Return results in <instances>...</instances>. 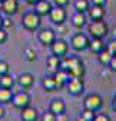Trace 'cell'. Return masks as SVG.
I'll return each instance as SVG.
<instances>
[{
	"label": "cell",
	"mask_w": 116,
	"mask_h": 121,
	"mask_svg": "<svg viewBox=\"0 0 116 121\" xmlns=\"http://www.w3.org/2000/svg\"><path fill=\"white\" fill-rule=\"evenodd\" d=\"M95 114H96L95 111H92V110H87V108H85V110L82 111V114H80V115H82V117H83V118H85L86 121H92V120L95 118Z\"/></svg>",
	"instance_id": "f1b7e54d"
},
{
	"label": "cell",
	"mask_w": 116,
	"mask_h": 121,
	"mask_svg": "<svg viewBox=\"0 0 116 121\" xmlns=\"http://www.w3.org/2000/svg\"><path fill=\"white\" fill-rule=\"evenodd\" d=\"M73 6H75V10L76 12L86 13L89 10V7H90V0H75Z\"/></svg>",
	"instance_id": "d4e9b609"
},
{
	"label": "cell",
	"mask_w": 116,
	"mask_h": 121,
	"mask_svg": "<svg viewBox=\"0 0 116 121\" xmlns=\"http://www.w3.org/2000/svg\"><path fill=\"white\" fill-rule=\"evenodd\" d=\"M14 83H16V80H14V77H13L10 73L0 76V87H5V88H12V87L14 86Z\"/></svg>",
	"instance_id": "cb8c5ba5"
},
{
	"label": "cell",
	"mask_w": 116,
	"mask_h": 121,
	"mask_svg": "<svg viewBox=\"0 0 116 121\" xmlns=\"http://www.w3.org/2000/svg\"><path fill=\"white\" fill-rule=\"evenodd\" d=\"M49 47H50L52 54L60 57V58H63V57L68 54V51H69V44H68V41H65V40H62V39H56Z\"/></svg>",
	"instance_id": "9c48e42d"
},
{
	"label": "cell",
	"mask_w": 116,
	"mask_h": 121,
	"mask_svg": "<svg viewBox=\"0 0 116 121\" xmlns=\"http://www.w3.org/2000/svg\"><path fill=\"white\" fill-rule=\"evenodd\" d=\"M89 40H90L89 34L77 31L70 37V47L75 51H85L89 48Z\"/></svg>",
	"instance_id": "277c9868"
},
{
	"label": "cell",
	"mask_w": 116,
	"mask_h": 121,
	"mask_svg": "<svg viewBox=\"0 0 116 121\" xmlns=\"http://www.w3.org/2000/svg\"><path fill=\"white\" fill-rule=\"evenodd\" d=\"M24 58L27 60V61H34V60L37 58V53H36V50L34 48H26L24 50Z\"/></svg>",
	"instance_id": "484cf974"
},
{
	"label": "cell",
	"mask_w": 116,
	"mask_h": 121,
	"mask_svg": "<svg viewBox=\"0 0 116 121\" xmlns=\"http://www.w3.org/2000/svg\"><path fill=\"white\" fill-rule=\"evenodd\" d=\"M53 77H54V80H56L57 88H60V87H65V86H66V83H68V80L70 78L69 73H68L66 70H63V69H59V70H56V71L53 73Z\"/></svg>",
	"instance_id": "9a60e30c"
},
{
	"label": "cell",
	"mask_w": 116,
	"mask_h": 121,
	"mask_svg": "<svg viewBox=\"0 0 116 121\" xmlns=\"http://www.w3.org/2000/svg\"><path fill=\"white\" fill-rule=\"evenodd\" d=\"M7 73H10V64L5 60H0V76L7 74Z\"/></svg>",
	"instance_id": "83f0119b"
},
{
	"label": "cell",
	"mask_w": 116,
	"mask_h": 121,
	"mask_svg": "<svg viewBox=\"0 0 116 121\" xmlns=\"http://www.w3.org/2000/svg\"><path fill=\"white\" fill-rule=\"evenodd\" d=\"M20 120L22 121H37L39 120V112L34 107L27 105L20 110Z\"/></svg>",
	"instance_id": "7c38bea8"
},
{
	"label": "cell",
	"mask_w": 116,
	"mask_h": 121,
	"mask_svg": "<svg viewBox=\"0 0 116 121\" xmlns=\"http://www.w3.org/2000/svg\"><path fill=\"white\" fill-rule=\"evenodd\" d=\"M0 9L6 16H13L19 10V2L17 0H3L0 2Z\"/></svg>",
	"instance_id": "8fae6325"
},
{
	"label": "cell",
	"mask_w": 116,
	"mask_h": 121,
	"mask_svg": "<svg viewBox=\"0 0 116 121\" xmlns=\"http://www.w3.org/2000/svg\"><path fill=\"white\" fill-rule=\"evenodd\" d=\"M83 105H85V108L92 110V111L96 112V111H99V110L102 108V105H103V98H102L99 94H96V93L87 94L86 98H85V101H83Z\"/></svg>",
	"instance_id": "ba28073f"
},
{
	"label": "cell",
	"mask_w": 116,
	"mask_h": 121,
	"mask_svg": "<svg viewBox=\"0 0 116 121\" xmlns=\"http://www.w3.org/2000/svg\"><path fill=\"white\" fill-rule=\"evenodd\" d=\"M56 121H68L66 112H63V114H60V115H56Z\"/></svg>",
	"instance_id": "8d00e7d4"
},
{
	"label": "cell",
	"mask_w": 116,
	"mask_h": 121,
	"mask_svg": "<svg viewBox=\"0 0 116 121\" xmlns=\"http://www.w3.org/2000/svg\"><path fill=\"white\" fill-rule=\"evenodd\" d=\"M49 110L53 114H56V115H60V114L66 112V103H65V100H62V98H53L50 101V104H49Z\"/></svg>",
	"instance_id": "4fadbf2b"
},
{
	"label": "cell",
	"mask_w": 116,
	"mask_h": 121,
	"mask_svg": "<svg viewBox=\"0 0 116 121\" xmlns=\"http://www.w3.org/2000/svg\"><path fill=\"white\" fill-rule=\"evenodd\" d=\"M112 108L116 111V95L113 97V100H112Z\"/></svg>",
	"instance_id": "ab89813d"
},
{
	"label": "cell",
	"mask_w": 116,
	"mask_h": 121,
	"mask_svg": "<svg viewBox=\"0 0 116 121\" xmlns=\"http://www.w3.org/2000/svg\"><path fill=\"white\" fill-rule=\"evenodd\" d=\"M0 2H3V0H0Z\"/></svg>",
	"instance_id": "ee69618b"
},
{
	"label": "cell",
	"mask_w": 116,
	"mask_h": 121,
	"mask_svg": "<svg viewBox=\"0 0 116 121\" xmlns=\"http://www.w3.org/2000/svg\"><path fill=\"white\" fill-rule=\"evenodd\" d=\"M47 16H49V19H50V22L53 24L59 26V24H65V22L68 19V12L62 6H53Z\"/></svg>",
	"instance_id": "5b68a950"
},
{
	"label": "cell",
	"mask_w": 116,
	"mask_h": 121,
	"mask_svg": "<svg viewBox=\"0 0 116 121\" xmlns=\"http://www.w3.org/2000/svg\"><path fill=\"white\" fill-rule=\"evenodd\" d=\"M65 87L70 95H80L85 90V81L82 77H70Z\"/></svg>",
	"instance_id": "8992f818"
},
{
	"label": "cell",
	"mask_w": 116,
	"mask_h": 121,
	"mask_svg": "<svg viewBox=\"0 0 116 121\" xmlns=\"http://www.w3.org/2000/svg\"><path fill=\"white\" fill-rule=\"evenodd\" d=\"M12 26H13V22H12L9 17H3V23H2V27L7 30V29H9V27H12Z\"/></svg>",
	"instance_id": "d6a6232c"
},
{
	"label": "cell",
	"mask_w": 116,
	"mask_h": 121,
	"mask_svg": "<svg viewBox=\"0 0 116 121\" xmlns=\"http://www.w3.org/2000/svg\"><path fill=\"white\" fill-rule=\"evenodd\" d=\"M92 4H96V6H105L106 4V0H90Z\"/></svg>",
	"instance_id": "d590c367"
},
{
	"label": "cell",
	"mask_w": 116,
	"mask_h": 121,
	"mask_svg": "<svg viewBox=\"0 0 116 121\" xmlns=\"http://www.w3.org/2000/svg\"><path fill=\"white\" fill-rule=\"evenodd\" d=\"M42 24V17L34 12V10H30V12H26L22 17V26L29 30V31H34L40 27Z\"/></svg>",
	"instance_id": "3957f363"
},
{
	"label": "cell",
	"mask_w": 116,
	"mask_h": 121,
	"mask_svg": "<svg viewBox=\"0 0 116 121\" xmlns=\"http://www.w3.org/2000/svg\"><path fill=\"white\" fill-rule=\"evenodd\" d=\"M112 57H113V54L105 47L103 50H100L99 53H97V61L102 64V66H109V63H110V60H112Z\"/></svg>",
	"instance_id": "44dd1931"
},
{
	"label": "cell",
	"mask_w": 116,
	"mask_h": 121,
	"mask_svg": "<svg viewBox=\"0 0 116 121\" xmlns=\"http://www.w3.org/2000/svg\"><path fill=\"white\" fill-rule=\"evenodd\" d=\"M103 48H105L103 39H100V37H90V40H89V50L90 51H93V53L97 54Z\"/></svg>",
	"instance_id": "ffe728a7"
},
{
	"label": "cell",
	"mask_w": 116,
	"mask_h": 121,
	"mask_svg": "<svg viewBox=\"0 0 116 121\" xmlns=\"http://www.w3.org/2000/svg\"><path fill=\"white\" fill-rule=\"evenodd\" d=\"M13 97V91L12 88H5V87H0V104H9L12 101Z\"/></svg>",
	"instance_id": "603a6c76"
},
{
	"label": "cell",
	"mask_w": 116,
	"mask_h": 121,
	"mask_svg": "<svg viewBox=\"0 0 116 121\" xmlns=\"http://www.w3.org/2000/svg\"><path fill=\"white\" fill-rule=\"evenodd\" d=\"M24 2H26L27 4H30V6H34V4L39 2V0H24Z\"/></svg>",
	"instance_id": "f35d334b"
},
{
	"label": "cell",
	"mask_w": 116,
	"mask_h": 121,
	"mask_svg": "<svg viewBox=\"0 0 116 121\" xmlns=\"http://www.w3.org/2000/svg\"><path fill=\"white\" fill-rule=\"evenodd\" d=\"M54 2V6H62V7H66L69 4V0H53Z\"/></svg>",
	"instance_id": "e575fe53"
},
{
	"label": "cell",
	"mask_w": 116,
	"mask_h": 121,
	"mask_svg": "<svg viewBox=\"0 0 116 121\" xmlns=\"http://www.w3.org/2000/svg\"><path fill=\"white\" fill-rule=\"evenodd\" d=\"M87 33H89V37H100V39H103L109 33V26H107L106 22H103V19L92 20L87 24Z\"/></svg>",
	"instance_id": "7a4b0ae2"
},
{
	"label": "cell",
	"mask_w": 116,
	"mask_h": 121,
	"mask_svg": "<svg viewBox=\"0 0 116 121\" xmlns=\"http://www.w3.org/2000/svg\"><path fill=\"white\" fill-rule=\"evenodd\" d=\"M40 121H56V114H53L50 110L44 111L40 117Z\"/></svg>",
	"instance_id": "4316f807"
},
{
	"label": "cell",
	"mask_w": 116,
	"mask_h": 121,
	"mask_svg": "<svg viewBox=\"0 0 116 121\" xmlns=\"http://www.w3.org/2000/svg\"><path fill=\"white\" fill-rule=\"evenodd\" d=\"M92 121H112L110 117L105 112H99V114H95V118Z\"/></svg>",
	"instance_id": "4dcf8cb0"
},
{
	"label": "cell",
	"mask_w": 116,
	"mask_h": 121,
	"mask_svg": "<svg viewBox=\"0 0 116 121\" xmlns=\"http://www.w3.org/2000/svg\"><path fill=\"white\" fill-rule=\"evenodd\" d=\"M60 64H62V58L57 57V56H54V54H52V56H49L46 58V67L52 73H54L56 70H59L60 69Z\"/></svg>",
	"instance_id": "d6986e66"
},
{
	"label": "cell",
	"mask_w": 116,
	"mask_h": 121,
	"mask_svg": "<svg viewBox=\"0 0 116 121\" xmlns=\"http://www.w3.org/2000/svg\"><path fill=\"white\" fill-rule=\"evenodd\" d=\"M37 39L43 46H50L56 40V31L52 29H42L37 34Z\"/></svg>",
	"instance_id": "30bf717a"
},
{
	"label": "cell",
	"mask_w": 116,
	"mask_h": 121,
	"mask_svg": "<svg viewBox=\"0 0 116 121\" xmlns=\"http://www.w3.org/2000/svg\"><path fill=\"white\" fill-rule=\"evenodd\" d=\"M113 39H116V29H115V31H113Z\"/></svg>",
	"instance_id": "7bdbcfd3"
},
{
	"label": "cell",
	"mask_w": 116,
	"mask_h": 121,
	"mask_svg": "<svg viewBox=\"0 0 116 121\" xmlns=\"http://www.w3.org/2000/svg\"><path fill=\"white\" fill-rule=\"evenodd\" d=\"M42 86L44 88V91H54L57 88V84H56V80L53 76H46L43 80H42Z\"/></svg>",
	"instance_id": "7402d4cb"
},
{
	"label": "cell",
	"mask_w": 116,
	"mask_h": 121,
	"mask_svg": "<svg viewBox=\"0 0 116 121\" xmlns=\"http://www.w3.org/2000/svg\"><path fill=\"white\" fill-rule=\"evenodd\" d=\"M87 16L92 20H100L105 17V6H96V4H90L89 10L86 12Z\"/></svg>",
	"instance_id": "ac0fdd59"
},
{
	"label": "cell",
	"mask_w": 116,
	"mask_h": 121,
	"mask_svg": "<svg viewBox=\"0 0 116 121\" xmlns=\"http://www.w3.org/2000/svg\"><path fill=\"white\" fill-rule=\"evenodd\" d=\"M52 7L53 6H52V3L49 2V0H39V2L34 4V12L40 17H43V16H47L49 14V12H50Z\"/></svg>",
	"instance_id": "2e32d148"
},
{
	"label": "cell",
	"mask_w": 116,
	"mask_h": 121,
	"mask_svg": "<svg viewBox=\"0 0 116 121\" xmlns=\"http://www.w3.org/2000/svg\"><path fill=\"white\" fill-rule=\"evenodd\" d=\"M105 47L115 56V54H116V39H112L107 44H105Z\"/></svg>",
	"instance_id": "f546056e"
},
{
	"label": "cell",
	"mask_w": 116,
	"mask_h": 121,
	"mask_svg": "<svg viewBox=\"0 0 116 121\" xmlns=\"http://www.w3.org/2000/svg\"><path fill=\"white\" fill-rule=\"evenodd\" d=\"M2 23H3V17L0 16V27H2Z\"/></svg>",
	"instance_id": "b9f144b4"
},
{
	"label": "cell",
	"mask_w": 116,
	"mask_h": 121,
	"mask_svg": "<svg viewBox=\"0 0 116 121\" xmlns=\"http://www.w3.org/2000/svg\"><path fill=\"white\" fill-rule=\"evenodd\" d=\"M5 115H6V108H5L3 104H0V120L5 118Z\"/></svg>",
	"instance_id": "74e56055"
},
{
	"label": "cell",
	"mask_w": 116,
	"mask_h": 121,
	"mask_svg": "<svg viewBox=\"0 0 116 121\" xmlns=\"http://www.w3.org/2000/svg\"><path fill=\"white\" fill-rule=\"evenodd\" d=\"M60 69L66 70L70 77H82L83 78V76L86 73L83 61L76 56H65L62 60Z\"/></svg>",
	"instance_id": "6da1fadb"
},
{
	"label": "cell",
	"mask_w": 116,
	"mask_h": 121,
	"mask_svg": "<svg viewBox=\"0 0 116 121\" xmlns=\"http://www.w3.org/2000/svg\"><path fill=\"white\" fill-rule=\"evenodd\" d=\"M17 83L23 90H27L34 84V76L32 73H22L17 76Z\"/></svg>",
	"instance_id": "5bb4252c"
},
{
	"label": "cell",
	"mask_w": 116,
	"mask_h": 121,
	"mask_svg": "<svg viewBox=\"0 0 116 121\" xmlns=\"http://www.w3.org/2000/svg\"><path fill=\"white\" fill-rule=\"evenodd\" d=\"M7 39H9V33H7V30L3 29V27H0V44L6 43Z\"/></svg>",
	"instance_id": "1f68e13d"
},
{
	"label": "cell",
	"mask_w": 116,
	"mask_h": 121,
	"mask_svg": "<svg viewBox=\"0 0 116 121\" xmlns=\"http://www.w3.org/2000/svg\"><path fill=\"white\" fill-rule=\"evenodd\" d=\"M112 71H116V54L112 57V60H110V63H109V66H107Z\"/></svg>",
	"instance_id": "836d02e7"
},
{
	"label": "cell",
	"mask_w": 116,
	"mask_h": 121,
	"mask_svg": "<svg viewBox=\"0 0 116 121\" xmlns=\"http://www.w3.org/2000/svg\"><path fill=\"white\" fill-rule=\"evenodd\" d=\"M72 24H73L77 30L83 29V27L87 24L86 13H83V12H75V13H73V16H72Z\"/></svg>",
	"instance_id": "e0dca14e"
},
{
	"label": "cell",
	"mask_w": 116,
	"mask_h": 121,
	"mask_svg": "<svg viewBox=\"0 0 116 121\" xmlns=\"http://www.w3.org/2000/svg\"><path fill=\"white\" fill-rule=\"evenodd\" d=\"M10 103L13 104V107L22 110V108L30 105L32 97H30V94L27 91H17V93H13V97H12V101Z\"/></svg>",
	"instance_id": "52a82bcc"
},
{
	"label": "cell",
	"mask_w": 116,
	"mask_h": 121,
	"mask_svg": "<svg viewBox=\"0 0 116 121\" xmlns=\"http://www.w3.org/2000/svg\"><path fill=\"white\" fill-rule=\"evenodd\" d=\"M76 121H86V120H85V118H83V117H82V115H79V117H77V120H76Z\"/></svg>",
	"instance_id": "60d3db41"
}]
</instances>
